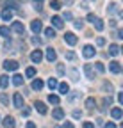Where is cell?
Here are the masks:
<instances>
[{
  "label": "cell",
  "mask_w": 123,
  "mask_h": 128,
  "mask_svg": "<svg viewBox=\"0 0 123 128\" xmlns=\"http://www.w3.org/2000/svg\"><path fill=\"white\" fill-rule=\"evenodd\" d=\"M4 70H6V71H16V70H18V62L7 59V60L4 62Z\"/></svg>",
  "instance_id": "obj_1"
},
{
  "label": "cell",
  "mask_w": 123,
  "mask_h": 128,
  "mask_svg": "<svg viewBox=\"0 0 123 128\" xmlns=\"http://www.w3.org/2000/svg\"><path fill=\"white\" fill-rule=\"evenodd\" d=\"M109 70L112 71V73H121V66H119V62L118 60H112V62H109Z\"/></svg>",
  "instance_id": "obj_8"
},
{
  "label": "cell",
  "mask_w": 123,
  "mask_h": 128,
  "mask_svg": "<svg viewBox=\"0 0 123 128\" xmlns=\"http://www.w3.org/2000/svg\"><path fill=\"white\" fill-rule=\"evenodd\" d=\"M13 84H14V86H22V84H23V76H22V75H14V76H13Z\"/></svg>",
  "instance_id": "obj_22"
},
{
  "label": "cell",
  "mask_w": 123,
  "mask_h": 128,
  "mask_svg": "<svg viewBox=\"0 0 123 128\" xmlns=\"http://www.w3.org/2000/svg\"><path fill=\"white\" fill-rule=\"evenodd\" d=\"M95 66H96V71H98V73H103V71H105V66H103L102 62H96Z\"/></svg>",
  "instance_id": "obj_34"
},
{
  "label": "cell",
  "mask_w": 123,
  "mask_h": 128,
  "mask_svg": "<svg viewBox=\"0 0 123 128\" xmlns=\"http://www.w3.org/2000/svg\"><path fill=\"white\" fill-rule=\"evenodd\" d=\"M55 59H57L55 50H54V48H48V50H47V60H48V62H54Z\"/></svg>",
  "instance_id": "obj_13"
},
{
  "label": "cell",
  "mask_w": 123,
  "mask_h": 128,
  "mask_svg": "<svg viewBox=\"0 0 123 128\" xmlns=\"http://www.w3.org/2000/svg\"><path fill=\"white\" fill-rule=\"evenodd\" d=\"M84 128H93V123H89V121H86V123H84Z\"/></svg>",
  "instance_id": "obj_47"
},
{
  "label": "cell",
  "mask_w": 123,
  "mask_h": 128,
  "mask_svg": "<svg viewBox=\"0 0 123 128\" xmlns=\"http://www.w3.org/2000/svg\"><path fill=\"white\" fill-rule=\"evenodd\" d=\"M52 25H54L55 28H63L64 22H63V18H61V16H54V18H52Z\"/></svg>",
  "instance_id": "obj_12"
},
{
  "label": "cell",
  "mask_w": 123,
  "mask_h": 128,
  "mask_svg": "<svg viewBox=\"0 0 123 128\" xmlns=\"http://www.w3.org/2000/svg\"><path fill=\"white\" fill-rule=\"evenodd\" d=\"M48 102L54 103V105H57V103H59V96H57V94H50V96H48Z\"/></svg>",
  "instance_id": "obj_29"
},
{
  "label": "cell",
  "mask_w": 123,
  "mask_h": 128,
  "mask_svg": "<svg viewBox=\"0 0 123 128\" xmlns=\"http://www.w3.org/2000/svg\"><path fill=\"white\" fill-rule=\"evenodd\" d=\"M11 28H13L14 32H18V34H23V32H25V27H23V23H22V22H14Z\"/></svg>",
  "instance_id": "obj_11"
},
{
  "label": "cell",
  "mask_w": 123,
  "mask_h": 128,
  "mask_svg": "<svg viewBox=\"0 0 123 128\" xmlns=\"http://www.w3.org/2000/svg\"><path fill=\"white\" fill-rule=\"evenodd\" d=\"M32 43H34V44H38V46H39V44H41V39H39V38H32Z\"/></svg>",
  "instance_id": "obj_44"
},
{
  "label": "cell",
  "mask_w": 123,
  "mask_h": 128,
  "mask_svg": "<svg viewBox=\"0 0 123 128\" xmlns=\"http://www.w3.org/2000/svg\"><path fill=\"white\" fill-rule=\"evenodd\" d=\"M70 73H71V80H73V82H77V80H79V73H77L75 70H71Z\"/></svg>",
  "instance_id": "obj_36"
},
{
  "label": "cell",
  "mask_w": 123,
  "mask_h": 128,
  "mask_svg": "<svg viewBox=\"0 0 123 128\" xmlns=\"http://www.w3.org/2000/svg\"><path fill=\"white\" fill-rule=\"evenodd\" d=\"M50 7H52L54 11H59V9H61V2H57V0H52V2H50Z\"/></svg>",
  "instance_id": "obj_31"
},
{
  "label": "cell",
  "mask_w": 123,
  "mask_h": 128,
  "mask_svg": "<svg viewBox=\"0 0 123 128\" xmlns=\"http://www.w3.org/2000/svg\"><path fill=\"white\" fill-rule=\"evenodd\" d=\"M112 103V98H111V96H107V98L103 100V105H111Z\"/></svg>",
  "instance_id": "obj_41"
},
{
  "label": "cell",
  "mask_w": 123,
  "mask_h": 128,
  "mask_svg": "<svg viewBox=\"0 0 123 128\" xmlns=\"http://www.w3.org/2000/svg\"><path fill=\"white\" fill-rule=\"evenodd\" d=\"M103 87H105V89H107V91H109V92H111V91H112V86H111V84H107V82H105V84H103Z\"/></svg>",
  "instance_id": "obj_46"
},
{
  "label": "cell",
  "mask_w": 123,
  "mask_h": 128,
  "mask_svg": "<svg viewBox=\"0 0 123 128\" xmlns=\"http://www.w3.org/2000/svg\"><path fill=\"white\" fill-rule=\"evenodd\" d=\"M41 59H43V52H41V50H34L32 54H30V60L36 62V64H39Z\"/></svg>",
  "instance_id": "obj_3"
},
{
  "label": "cell",
  "mask_w": 123,
  "mask_h": 128,
  "mask_svg": "<svg viewBox=\"0 0 123 128\" xmlns=\"http://www.w3.org/2000/svg\"><path fill=\"white\" fill-rule=\"evenodd\" d=\"M13 103H14V107H16V108H22V107H23V96H22L20 92H14Z\"/></svg>",
  "instance_id": "obj_2"
},
{
  "label": "cell",
  "mask_w": 123,
  "mask_h": 128,
  "mask_svg": "<svg viewBox=\"0 0 123 128\" xmlns=\"http://www.w3.org/2000/svg\"><path fill=\"white\" fill-rule=\"evenodd\" d=\"M22 114H23V116H29V114H30V110H29V108H23V110H22Z\"/></svg>",
  "instance_id": "obj_48"
},
{
  "label": "cell",
  "mask_w": 123,
  "mask_h": 128,
  "mask_svg": "<svg viewBox=\"0 0 123 128\" xmlns=\"http://www.w3.org/2000/svg\"><path fill=\"white\" fill-rule=\"evenodd\" d=\"M96 44H98V46H103V44H105V39H103V38H98V39H96Z\"/></svg>",
  "instance_id": "obj_42"
},
{
  "label": "cell",
  "mask_w": 123,
  "mask_h": 128,
  "mask_svg": "<svg viewBox=\"0 0 123 128\" xmlns=\"http://www.w3.org/2000/svg\"><path fill=\"white\" fill-rule=\"evenodd\" d=\"M64 41L73 46V44H77V36L73 34V32H66V34H64Z\"/></svg>",
  "instance_id": "obj_5"
},
{
  "label": "cell",
  "mask_w": 123,
  "mask_h": 128,
  "mask_svg": "<svg viewBox=\"0 0 123 128\" xmlns=\"http://www.w3.org/2000/svg\"><path fill=\"white\" fill-rule=\"evenodd\" d=\"M34 107H36V110L39 112V114H47V105H45L43 102H36Z\"/></svg>",
  "instance_id": "obj_14"
},
{
  "label": "cell",
  "mask_w": 123,
  "mask_h": 128,
  "mask_svg": "<svg viewBox=\"0 0 123 128\" xmlns=\"http://www.w3.org/2000/svg\"><path fill=\"white\" fill-rule=\"evenodd\" d=\"M64 96H66V100H68V102H75L77 98H80V91H75L73 94H70V92H66Z\"/></svg>",
  "instance_id": "obj_17"
},
{
  "label": "cell",
  "mask_w": 123,
  "mask_h": 128,
  "mask_svg": "<svg viewBox=\"0 0 123 128\" xmlns=\"http://www.w3.org/2000/svg\"><path fill=\"white\" fill-rule=\"evenodd\" d=\"M93 25H95V28H96V30H103V22H102L100 18H95Z\"/></svg>",
  "instance_id": "obj_24"
},
{
  "label": "cell",
  "mask_w": 123,
  "mask_h": 128,
  "mask_svg": "<svg viewBox=\"0 0 123 128\" xmlns=\"http://www.w3.org/2000/svg\"><path fill=\"white\" fill-rule=\"evenodd\" d=\"M25 75H27L29 78H32V76L36 75V70H34V68H27V71H25Z\"/></svg>",
  "instance_id": "obj_33"
},
{
  "label": "cell",
  "mask_w": 123,
  "mask_h": 128,
  "mask_svg": "<svg viewBox=\"0 0 123 128\" xmlns=\"http://www.w3.org/2000/svg\"><path fill=\"white\" fill-rule=\"evenodd\" d=\"M73 16H71V12H64V16H63V20H71Z\"/></svg>",
  "instance_id": "obj_43"
},
{
  "label": "cell",
  "mask_w": 123,
  "mask_h": 128,
  "mask_svg": "<svg viewBox=\"0 0 123 128\" xmlns=\"http://www.w3.org/2000/svg\"><path fill=\"white\" fill-rule=\"evenodd\" d=\"M2 20H6V22H11L13 20V11L11 9H4L2 11Z\"/></svg>",
  "instance_id": "obj_15"
},
{
  "label": "cell",
  "mask_w": 123,
  "mask_h": 128,
  "mask_svg": "<svg viewBox=\"0 0 123 128\" xmlns=\"http://www.w3.org/2000/svg\"><path fill=\"white\" fill-rule=\"evenodd\" d=\"M109 54H111L112 57H116V55L119 54V46H118V44H111V46H109Z\"/></svg>",
  "instance_id": "obj_20"
},
{
  "label": "cell",
  "mask_w": 123,
  "mask_h": 128,
  "mask_svg": "<svg viewBox=\"0 0 123 128\" xmlns=\"http://www.w3.org/2000/svg\"><path fill=\"white\" fill-rule=\"evenodd\" d=\"M57 71H59V75H64V66H63V64L57 66Z\"/></svg>",
  "instance_id": "obj_40"
},
{
  "label": "cell",
  "mask_w": 123,
  "mask_h": 128,
  "mask_svg": "<svg viewBox=\"0 0 123 128\" xmlns=\"http://www.w3.org/2000/svg\"><path fill=\"white\" fill-rule=\"evenodd\" d=\"M7 86H9V76L2 75V76H0V87H2V89H6Z\"/></svg>",
  "instance_id": "obj_21"
},
{
  "label": "cell",
  "mask_w": 123,
  "mask_h": 128,
  "mask_svg": "<svg viewBox=\"0 0 123 128\" xmlns=\"http://www.w3.org/2000/svg\"><path fill=\"white\" fill-rule=\"evenodd\" d=\"M43 86H45V84H43V80H39V78H36L34 82H32V89H34V91H41Z\"/></svg>",
  "instance_id": "obj_19"
},
{
  "label": "cell",
  "mask_w": 123,
  "mask_h": 128,
  "mask_svg": "<svg viewBox=\"0 0 123 128\" xmlns=\"http://www.w3.org/2000/svg\"><path fill=\"white\" fill-rule=\"evenodd\" d=\"M118 100H119V103H123V92H119V94H118Z\"/></svg>",
  "instance_id": "obj_50"
},
{
  "label": "cell",
  "mask_w": 123,
  "mask_h": 128,
  "mask_svg": "<svg viewBox=\"0 0 123 128\" xmlns=\"http://www.w3.org/2000/svg\"><path fill=\"white\" fill-rule=\"evenodd\" d=\"M95 105H96L95 98H87V100H86V107H87L89 110H93V108H95Z\"/></svg>",
  "instance_id": "obj_23"
},
{
  "label": "cell",
  "mask_w": 123,
  "mask_h": 128,
  "mask_svg": "<svg viewBox=\"0 0 123 128\" xmlns=\"http://www.w3.org/2000/svg\"><path fill=\"white\" fill-rule=\"evenodd\" d=\"M57 89H59V92H61V94H66V92H70V86H68L66 82H63V84H57Z\"/></svg>",
  "instance_id": "obj_16"
},
{
  "label": "cell",
  "mask_w": 123,
  "mask_h": 128,
  "mask_svg": "<svg viewBox=\"0 0 123 128\" xmlns=\"http://www.w3.org/2000/svg\"><path fill=\"white\" fill-rule=\"evenodd\" d=\"M84 73L87 78H95V68L91 64H84Z\"/></svg>",
  "instance_id": "obj_7"
},
{
  "label": "cell",
  "mask_w": 123,
  "mask_h": 128,
  "mask_svg": "<svg viewBox=\"0 0 123 128\" xmlns=\"http://www.w3.org/2000/svg\"><path fill=\"white\" fill-rule=\"evenodd\" d=\"M48 87L54 91V89H57V80L55 78H48Z\"/></svg>",
  "instance_id": "obj_30"
},
{
  "label": "cell",
  "mask_w": 123,
  "mask_h": 128,
  "mask_svg": "<svg viewBox=\"0 0 123 128\" xmlns=\"http://www.w3.org/2000/svg\"><path fill=\"white\" fill-rule=\"evenodd\" d=\"M95 52H96V50H95V48H93V46H91V44H87V46H84V52H82V54H84V57H87V59H91V57H93V55H95Z\"/></svg>",
  "instance_id": "obj_9"
},
{
  "label": "cell",
  "mask_w": 123,
  "mask_h": 128,
  "mask_svg": "<svg viewBox=\"0 0 123 128\" xmlns=\"http://www.w3.org/2000/svg\"><path fill=\"white\" fill-rule=\"evenodd\" d=\"M9 34H11V30H9V27H0V36H4V38H9Z\"/></svg>",
  "instance_id": "obj_26"
},
{
  "label": "cell",
  "mask_w": 123,
  "mask_h": 128,
  "mask_svg": "<svg viewBox=\"0 0 123 128\" xmlns=\"http://www.w3.org/2000/svg\"><path fill=\"white\" fill-rule=\"evenodd\" d=\"M107 12H111V14H121V11H119V6L118 4H109L107 6Z\"/></svg>",
  "instance_id": "obj_10"
},
{
  "label": "cell",
  "mask_w": 123,
  "mask_h": 128,
  "mask_svg": "<svg viewBox=\"0 0 123 128\" xmlns=\"http://www.w3.org/2000/svg\"><path fill=\"white\" fill-rule=\"evenodd\" d=\"M82 27H84V22L82 20H77L75 22V28H82Z\"/></svg>",
  "instance_id": "obj_37"
},
{
  "label": "cell",
  "mask_w": 123,
  "mask_h": 128,
  "mask_svg": "<svg viewBox=\"0 0 123 128\" xmlns=\"http://www.w3.org/2000/svg\"><path fill=\"white\" fill-rule=\"evenodd\" d=\"M43 2H45V0H32V4H34V7H36L38 11L43 9Z\"/></svg>",
  "instance_id": "obj_28"
},
{
  "label": "cell",
  "mask_w": 123,
  "mask_h": 128,
  "mask_svg": "<svg viewBox=\"0 0 123 128\" xmlns=\"http://www.w3.org/2000/svg\"><path fill=\"white\" fill-rule=\"evenodd\" d=\"M2 124L4 126H14V118H11V116H7L4 121H2Z\"/></svg>",
  "instance_id": "obj_25"
},
{
  "label": "cell",
  "mask_w": 123,
  "mask_h": 128,
  "mask_svg": "<svg viewBox=\"0 0 123 128\" xmlns=\"http://www.w3.org/2000/svg\"><path fill=\"white\" fill-rule=\"evenodd\" d=\"M73 118H75V119L82 118V112H80V110H73Z\"/></svg>",
  "instance_id": "obj_38"
},
{
  "label": "cell",
  "mask_w": 123,
  "mask_h": 128,
  "mask_svg": "<svg viewBox=\"0 0 123 128\" xmlns=\"http://www.w3.org/2000/svg\"><path fill=\"white\" fill-rule=\"evenodd\" d=\"M30 28H32V32H34V34H39V32L43 30V23H41L39 20H34L32 23H30Z\"/></svg>",
  "instance_id": "obj_4"
},
{
  "label": "cell",
  "mask_w": 123,
  "mask_h": 128,
  "mask_svg": "<svg viewBox=\"0 0 123 128\" xmlns=\"http://www.w3.org/2000/svg\"><path fill=\"white\" fill-rule=\"evenodd\" d=\"M116 38H118V39H123V30H118V32H116Z\"/></svg>",
  "instance_id": "obj_45"
},
{
  "label": "cell",
  "mask_w": 123,
  "mask_h": 128,
  "mask_svg": "<svg viewBox=\"0 0 123 128\" xmlns=\"http://www.w3.org/2000/svg\"><path fill=\"white\" fill-rule=\"evenodd\" d=\"M75 57H77V55H75V52H71V50H70V52H66V59H68V60H73Z\"/></svg>",
  "instance_id": "obj_35"
},
{
  "label": "cell",
  "mask_w": 123,
  "mask_h": 128,
  "mask_svg": "<svg viewBox=\"0 0 123 128\" xmlns=\"http://www.w3.org/2000/svg\"><path fill=\"white\" fill-rule=\"evenodd\" d=\"M0 102H2L4 105H9V96L6 92H2V94H0Z\"/></svg>",
  "instance_id": "obj_32"
},
{
  "label": "cell",
  "mask_w": 123,
  "mask_h": 128,
  "mask_svg": "<svg viewBox=\"0 0 123 128\" xmlns=\"http://www.w3.org/2000/svg\"><path fill=\"white\" fill-rule=\"evenodd\" d=\"M52 118H54V119H63V118H64V110L61 108V107H55V108L52 110Z\"/></svg>",
  "instance_id": "obj_6"
},
{
  "label": "cell",
  "mask_w": 123,
  "mask_h": 128,
  "mask_svg": "<svg viewBox=\"0 0 123 128\" xmlns=\"http://www.w3.org/2000/svg\"><path fill=\"white\" fill-rule=\"evenodd\" d=\"M111 114H112V118H114V119H121V118H123V110H121L119 107H116V108H112Z\"/></svg>",
  "instance_id": "obj_18"
},
{
  "label": "cell",
  "mask_w": 123,
  "mask_h": 128,
  "mask_svg": "<svg viewBox=\"0 0 123 128\" xmlns=\"http://www.w3.org/2000/svg\"><path fill=\"white\" fill-rule=\"evenodd\" d=\"M95 18H96V16H95L93 12H89V14H87V22H91V23H93V22H95Z\"/></svg>",
  "instance_id": "obj_39"
},
{
  "label": "cell",
  "mask_w": 123,
  "mask_h": 128,
  "mask_svg": "<svg viewBox=\"0 0 123 128\" xmlns=\"http://www.w3.org/2000/svg\"><path fill=\"white\" fill-rule=\"evenodd\" d=\"M103 126H107V128H114V126H116V124H114V123H105V124H103Z\"/></svg>",
  "instance_id": "obj_49"
},
{
  "label": "cell",
  "mask_w": 123,
  "mask_h": 128,
  "mask_svg": "<svg viewBox=\"0 0 123 128\" xmlns=\"http://www.w3.org/2000/svg\"><path fill=\"white\" fill-rule=\"evenodd\" d=\"M45 36H47V38H55V30H54L52 27L45 28Z\"/></svg>",
  "instance_id": "obj_27"
}]
</instances>
